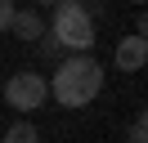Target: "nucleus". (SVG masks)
<instances>
[{
	"label": "nucleus",
	"mask_w": 148,
	"mask_h": 143,
	"mask_svg": "<svg viewBox=\"0 0 148 143\" xmlns=\"http://www.w3.org/2000/svg\"><path fill=\"white\" fill-rule=\"evenodd\" d=\"M103 89V63L94 54H63L49 76V94H54L58 107H72L81 112L85 103H94Z\"/></svg>",
	"instance_id": "obj_1"
},
{
	"label": "nucleus",
	"mask_w": 148,
	"mask_h": 143,
	"mask_svg": "<svg viewBox=\"0 0 148 143\" xmlns=\"http://www.w3.org/2000/svg\"><path fill=\"white\" fill-rule=\"evenodd\" d=\"M49 36H54L67 54H90L94 49V14L81 5V0H54Z\"/></svg>",
	"instance_id": "obj_2"
},
{
	"label": "nucleus",
	"mask_w": 148,
	"mask_h": 143,
	"mask_svg": "<svg viewBox=\"0 0 148 143\" xmlns=\"http://www.w3.org/2000/svg\"><path fill=\"white\" fill-rule=\"evenodd\" d=\"M5 103H9L14 112H40V107L49 103V80L40 76V72H14V76L5 80Z\"/></svg>",
	"instance_id": "obj_3"
},
{
	"label": "nucleus",
	"mask_w": 148,
	"mask_h": 143,
	"mask_svg": "<svg viewBox=\"0 0 148 143\" xmlns=\"http://www.w3.org/2000/svg\"><path fill=\"white\" fill-rule=\"evenodd\" d=\"M112 63H117L121 72H144L148 63V36H126V40H117V54H112Z\"/></svg>",
	"instance_id": "obj_4"
},
{
	"label": "nucleus",
	"mask_w": 148,
	"mask_h": 143,
	"mask_svg": "<svg viewBox=\"0 0 148 143\" xmlns=\"http://www.w3.org/2000/svg\"><path fill=\"white\" fill-rule=\"evenodd\" d=\"M9 31L18 36V40H32V45H36L40 36H45V18H40V9H14Z\"/></svg>",
	"instance_id": "obj_5"
},
{
	"label": "nucleus",
	"mask_w": 148,
	"mask_h": 143,
	"mask_svg": "<svg viewBox=\"0 0 148 143\" xmlns=\"http://www.w3.org/2000/svg\"><path fill=\"white\" fill-rule=\"evenodd\" d=\"M0 143H40V130H36L32 121H14L9 130H5V139H0Z\"/></svg>",
	"instance_id": "obj_6"
},
{
	"label": "nucleus",
	"mask_w": 148,
	"mask_h": 143,
	"mask_svg": "<svg viewBox=\"0 0 148 143\" xmlns=\"http://www.w3.org/2000/svg\"><path fill=\"white\" fill-rule=\"evenodd\" d=\"M36 49H40V58H49V63H58V58H63V54H67L63 45H58L54 36H49V31H45V36H40V40H36Z\"/></svg>",
	"instance_id": "obj_7"
},
{
	"label": "nucleus",
	"mask_w": 148,
	"mask_h": 143,
	"mask_svg": "<svg viewBox=\"0 0 148 143\" xmlns=\"http://www.w3.org/2000/svg\"><path fill=\"white\" fill-rule=\"evenodd\" d=\"M126 139H130V143H148V116H144V112H135V121H130Z\"/></svg>",
	"instance_id": "obj_8"
},
{
	"label": "nucleus",
	"mask_w": 148,
	"mask_h": 143,
	"mask_svg": "<svg viewBox=\"0 0 148 143\" xmlns=\"http://www.w3.org/2000/svg\"><path fill=\"white\" fill-rule=\"evenodd\" d=\"M9 18H14V0H0V36L9 31Z\"/></svg>",
	"instance_id": "obj_9"
},
{
	"label": "nucleus",
	"mask_w": 148,
	"mask_h": 143,
	"mask_svg": "<svg viewBox=\"0 0 148 143\" xmlns=\"http://www.w3.org/2000/svg\"><path fill=\"white\" fill-rule=\"evenodd\" d=\"M36 5H54V0H36Z\"/></svg>",
	"instance_id": "obj_10"
},
{
	"label": "nucleus",
	"mask_w": 148,
	"mask_h": 143,
	"mask_svg": "<svg viewBox=\"0 0 148 143\" xmlns=\"http://www.w3.org/2000/svg\"><path fill=\"white\" fill-rule=\"evenodd\" d=\"M81 5H99V0H81Z\"/></svg>",
	"instance_id": "obj_11"
},
{
	"label": "nucleus",
	"mask_w": 148,
	"mask_h": 143,
	"mask_svg": "<svg viewBox=\"0 0 148 143\" xmlns=\"http://www.w3.org/2000/svg\"><path fill=\"white\" fill-rule=\"evenodd\" d=\"M130 5H144V0H130Z\"/></svg>",
	"instance_id": "obj_12"
}]
</instances>
